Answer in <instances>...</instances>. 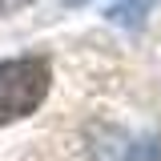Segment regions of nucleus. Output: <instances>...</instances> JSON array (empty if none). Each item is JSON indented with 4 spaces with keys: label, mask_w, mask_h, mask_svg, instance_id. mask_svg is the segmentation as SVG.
I'll return each mask as SVG.
<instances>
[{
    "label": "nucleus",
    "mask_w": 161,
    "mask_h": 161,
    "mask_svg": "<svg viewBox=\"0 0 161 161\" xmlns=\"http://www.w3.org/2000/svg\"><path fill=\"white\" fill-rule=\"evenodd\" d=\"M48 85H53V73L40 57L0 60V125L36 113L48 97Z\"/></svg>",
    "instance_id": "1"
},
{
    "label": "nucleus",
    "mask_w": 161,
    "mask_h": 161,
    "mask_svg": "<svg viewBox=\"0 0 161 161\" xmlns=\"http://www.w3.org/2000/svg\"><path fill=\"white\" fill-rule=\"evenodd\" d=\"M149 8H153V0H121L109 8V20L113 24H137L141 12H149Z\"/></svg>",
    "instance_id": "2"
},
{
    "label": "nucleus",
    "mask_w": 161,
    "mask_h": 161,
    "mask_svg": "<svg viewBox=\"0 0 161 161\" xmlns=\"http://www.w3.org/2000/svg\"><path fill=\"white\" fill-rule=\"evenodd\" d=\"M125 161H161V137H141L137 145H129Z\"/></svg>",
    "instance_id": "3"
},
{
    "label": "nucleus",
    "mask_w": 161,
    "mask_h": 161,
    "mask_svg": "<svg viewBox=\"0 0 161 161\" xmlns=\"http://www.w3.org/2000/svg\"><path fill=\"white\" fill-rule=\"evenodd\" d=\"M28 0H0V16H8V12H16V8H24Z\"/></svg>",
    "instance_id": "4"
},
{
    "label": "nucleus",
    "mask_w": 161,
    "mask_h": 161,
    "mask_svg": "<svg viewBox=\"0 0 161 161\" xmlns=\"http://www.w3.org/2000/svg\"><path fill=\"white\" fill-rule=\"evenodd\" d=\"M64 4H85V0H64Z\"/></svg>",
    "instance_id": "5"
}]
</instances>
